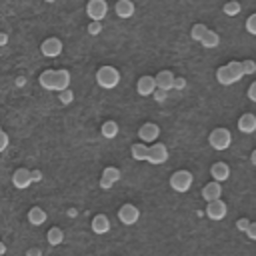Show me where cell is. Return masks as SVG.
<instances>
[{
	"mask_svg": "<svg viewBox=\"0 0 256 256\" xmlns=\"http://www.w3.org/2000/svg\"><path fill=\"white\" fill-rule=\"evenodd\" d=\"M44 2H48V4H52V2H56V0H44Z\"/></svg>",
	"mask_w": 256,
	"mask_h": 256,
	"instance_id": "43",
	"label": "cell"
},
{
	"mask_svg": "<svg viewBox=\"0 0 256 256\" xmlns=\"http://www.w3.org/2000/svg\"><path fill=\"white\" fill-rule=\"evenodd\" d=\"M58 94H60L58 98H60V102H62V104H70V102L74 100V92H72L70 88H66V90H62V92H58Z\"/></svg>",
	"mask_w": 256,
	"mask_h": 256,
	"instance_id": "30",
	"label": "cell"
},
{
	"mask_svg": "<svg viewBox=\"0 0 256 256\" xmlns=\"http://www.w3.org/2000/svg\"><path fill=\"white\" fill-rule=\"evenodd\" d=\"M246 236H248L250 240H256V222H250V224H248V228H246Z\"/></svg>",
	"mask_w": 256,
	"mask_h": 256,
	"instance_id": "33",
	"label": "cell"
},
{
	"mask_svg": "<svg viewBox=\"0 0 256 256\" xmlns=\"http://www.w3.org/2000/svg\"><path fill=\"white\" fill-rule=\"evenodd\" d=\"M184 86H186L184 78H174V88H184Z\"/></svg>",
	"mask_w": 256,
	"mask_h": 256,
	"instance_id": "39",
	"label": "cell"
},
{
	"mask_svg": "<svg viewBox=\"0 0 256 256\" xmlns=\"http://www.w3.org/2000/svg\"><path fill=\"white\" fill-rule=\"evenodd\" d=\"M32 172V182H40L42 180V172L40 170H30Z\"/></svg>",
	"mask_w": 256,
	"mask_h": 256,
	"instance_id": "38",
	"label": "cell"
},
{
	"mask_svg": "<svg viewBox=\"0 0 256 256\" xmlns=\"http://www.w3.org/2000/svg\"><path fill=\"white\" fill-rule=\"evenodd\" d=\"M26 218H28V222H30L32 226H40V224H44V222H46L48 214L44 212V208H40V206H32V208L28 210Z\"/></svg>",
	"mask_w": 256,
	"mask_h": 256,
	"instance_id": "21",
	"label": "cell"
},
{
	"mask_svg": "<svg viewBox=\"0 0 256 256\" xmlns=\"http://www.w3.org/2000/svg\"><path fill=\"white\" fill-rule=\"evenodd\" d=\"M232 142V134L228 128H214L210 134H208V144L214 148V150H226Z\"/></svg>",
	"mask_w": 256,
	"mask_h": 256,
	"instance_id": "4",
	"label": "cell"
},
{
	"mask_svg": "<svg viewBox=\"0 0 256 256\" xmlns=\"http://www.w3.org/2000/svg\"><path fill=\"white\" fill-rule=\"evenodd\" d=\"M210 176H212V180H216V182H224V180L230 176V166H228L226 162H214V164L210 166Z\"/></svg>",
	"mask_w": 256,
	"mask_h": 256,
	"instance_id": "16",
	"label": "cell"
},
{
	"mask_svg": "<svg viewBox=\"0 0 256 256\" xmlns=\"http://www.w3.org/2000/svg\"><path fill=\"white\" fill-rule=\"evenodd\" d=\"M8 42V34L6 32H0V46H4Z\"/></svg>",
	"mask_w": 256,
	"mask_h": 256,
	"instance_id": "40",
	"label": "cell"
},
{
	"mask_svg": "<svg viewBox=\"0 0 256 256\" xmlns=\"http://www.w3.org/2000/svg\"><path fill=\"white\" fill-rule=\"evenodd\" d=\"M226 212H228V208H226V202L224 200H212V202H208L206 204V216L210 218V220H222L224 216H226Z\"/></svg>",
	"mask_w": 256,
	"mask_h": 256,
	"instance_id": "11",
	"label": "cell"
},
{
	"mask_svg": "<svg viewBox=\"0 0 256 256\" xmlns=\"http://www.w3.org/2000/svg\"><path fill=\"white\" fill-rule=\"evenodd\" d=\"M4 254H6V244L0 240V256H4Z\"/></svg>",
	"mask_w": 256,
	"mask_h": 256,
	"instance_id": "41",
	"label": "cell"
},
{
	"mask_svg": "<svg viewBox=\"0 0 256 256\" xmlns=\"http://www.w3.org/2000/svg\"><path fill=\"white\" fill-rule=\"evenodd\" d=\"M100 132H102L104 138H114V136L118 134V124H116L114 120H106V122L102 124V128H100Z\"/></svg>",
	"mask_w": 256,
	"mask_h": 256,
	"instance_id": "25",
	"label": "cell"
},
{
	"mask_svg": "<svg viewBox=\"0 0 256 256\" xmlns=\"http://www.w3.org/2000/svg\"><path fill=\"white\" fill-rule=\"evenodd\" d=\"M248 98L252 100V102H256V80L250 84V88H248Z\"/></svg>",
	"mask_w": 256,
	"mask_h": 256,
	"instance_id": "35",
	"label": "cell"
},
{
	"mask_svg": "<svg viewBox=\"0 0 256 256\" xmlns=\"http://www.w3.org/2000/svg\"><path fill=\"white\" fill-rule=\"evenodd\" d=\"M240 64H242V72H244V76L256 72V62H254V60H242Z\"/></svg>",
	"mask_w": 256,
	"mask_h": 256,
	"instance_id": "28",
	"label": "cell"
},
{
	"mask_svg": "<svg viewBox=\"0 0 256 256\" xmlns=\"http://www.w3.org/2000/svg\"><path fill=\"white\" fill-rule=\"evenodd\" d=\"M40 86L44 90H56V92H62L70 86V72L68 70H44L38 78Z\"/></svg>",
	"mask_w": 256,
	"mask_h": 256,
	"instance_id": "1",
	"label": "cell"
},
{
	"mask_svg": "<svg viewBox=\"0 0 256 256\" xmlns=\"http://www.w3.org/2000/svg\"><path fill=\"white\" fill-rule=\"evenodd\" d=\"M96 82H98L100 88H106V90L116 88L118 82H120V72H118L114 66L104 64V66H100V68L96 70Z\"/></svg>",
	"mask_w": 256,
	"mask_h": 256,
	"instance_id": "3",
	"label": "cell"
},
{
	"mask_svg": "<svg viewBox=\"0 0 256 256\" xmlns=\"http://www.w3.org/2000/svg\"><path fill=\"white\" fill-rule=\"evenodd\" d=\"M200 44L204 46V48H216L218 44H220V36L214 32V30H210L208 28V32L202 36V40H200Z\"/></svg>",
	"mask_w": 256,
	"mask_h": 256,
	"instance_id": "23",
	"label": "cell"
},
{
	"mask_svg": "<svg viewBox=\"0 0 256 256\" xmlns=\"http://www.w3.org/2000/svg\"><path fill=\"white\" fill-rule=\"evenodd\" d=\"M100 32H102V22L90 20V24H88V34H92V36H98Z\"/></svg>",
	"mask_w": 256,
	"mask_h": 256,
	"instance_id": "31",
	"label": "cell"
},
{
	"mask_svg": "<svg viewBox=\"0 0 256 256\" xmlns=\"http://www.w3.org/2000/svg\"><path fill=\"white\" fill-rule=\"evenodd\" d=\"M152 96H154V98H156V100L160 102V100H164V98H166V92H164V90H160V88H156Z\"/></svg>",
	"mask_w": 256,
	"mask_h": 256,
	"instance_id": "37",
	"label": "cell"
},
{
	"mask_svg": "<svg viewBox=\"0 0 256 256\" xmlns=\"http://www.w3.org/2000/svg\"><path fill=\"white\" fill-rule=\"evenodd\" d=\"M46 240H48L50 246H58V244H62V242H64V230L58 228V226H52V228L46 232Z\"/></svg>",
	"mask_w": 256,
	"mask_h": 256,
	"instance_id": "22",
	"label": "cell"
},
{
	"mask_svg": "<svg viewBox=\"0 0 256 256\" xmlns=\"http://www.w3.org/2000/svg\"><path fill=\"white\" fill-rule=\"evenodd\" d=\"M192 180H194L192 178V172H188V170H176L170 176V188L174 192H188L190 186H192Z\"/></svg>",
	"mask_w": 256,
	"mask_h": 256,
	"instance_id": "5",
	"label": "cell"
},
{
	"mask_svg": "<svg viewBox=\"0 0 256 256\" xmlns=\"http://www.w3.org/2000/svg\"><path fill=\"white\" fill-rule=\"evenodd\" d=\"M242 76H244L242 64L236 62V60H232V62H228V64H224V66H220V68L216 70V80H218L220 84H224V86L238 82Z\"/></svg>",
	"mask_w": 256,
	"mask_h": 256,
	"instance_id": "2",
	"label": "cell"
},
{
	"mask_svg": "<svg viewBox=\"0 0 256 256\" xmlns=\"http://www.w3.org/2000/svg\"><path fill=\"white\" fill-rule=\"evenodd\" d=\"M120 180V170L116 166H106L102 170V176H100V188H112V184H116Z\"/></svg>",
	"mask_w": 256,
	"mask_h": 256,
	"instance_id": "14",
	"label": "cell"
},
{
	"mask_svg": "<svg viewBox=\"0 0 256 256\" xmlns=\"http://www.w3.org/2000/svg\"><path fill=\"white\" fill-rule=\"evenodd\" d=\"M158 136H160V126L154 124V122H144V124L138 128V138H140V142H144V144L156 142Z\"/></svg>",
	"mask_w": 256,
	"mask_h": 256,
	"instance_id": "10",
	"label": "cell"
},
{
	"mask_svg": "<svg viewBox=\"0 0 256 256\" xmlns=\"http://www.w3.org/2000/svg\"><path fill=\"white\" fill-rule=\"evenodd\" d=\"M238 128H240V132H244V134H252V132L256 130V116L250 114V112L242 114V116L238 118Z\"/></svg>",
	"mask_w": 256,
	"mask_h": 256,
	"instance_id": "20",
	"label": "cell"
},
{
	"mask_svg": "<svg viewBox=\"0 0 256 256\" xmlns=\"http://www.w3.org/2000/svg\"><path fill=\"white\" fill-rule=\"evenodd\" d=\"M62 48H64V44H62V40L56 38V36H50V38H46V40L40 44V52H42L46 58H56V56H60V54H62Z\"/></svg>",
	"mask_w": 256,
	"mask_h": 256,
	"instance_id": "7",
	"label": "cell"
},
{
	"mask_svg": "<svg viewBox=\"0 0 256 256\" xmlns=\"http://www.w3.org/2000/svg\"><path fill=\"white\" fill-rule=\"evenodd\" d=\"M130 154H132V158H134V160H146V156H148V144H144V142L132 144Z\"/></svg>",
	"mask_w": 256,
	"mask_h": 256,
	"instance_id": "24",
	"label": "cell"
},
{
	"mask_svg": "<svg viewBox=\"0 0 256 256\" xmlns=\"http://www.w3.org/2000/svg\"><path fill=\"white\" fill-rule=\"evenodd\" d=\"M240 8H242V6H240L236 0H230V2L224 4V14H226V16H236V14L240 12Z\"/></svg>",
	"mask_w": 256,
	"mask_h": 256,
	"instance_id": "27",
	"label": "cell"
},
{
	"mask_svg": "<svg viewBox=\"0 0 256 256\" xmlns=\"http://www.w3.org/2000/svg\"><path fill=\"white\" fill-rule=\"evenodd\" d=\"M166 160H168V148H166V144L156 142V144H150L148 146L146 162H150V164H164Z\"/></svg>",
	"mask_w": 256,
	"mask_h": 256,
	"instance_id": "6",
	"label": "cell"
},
{
	"mask_svg": "<svg viewBox=\"0 0 256 256\" xmlns=\"http://www.w3.org/2000/svg\"><path fill=\"white\" fill-rule=\"evenodd\" d=\"M248 224H250V220H248V218H238V220H236V228H238V230H242V232H246Z\"/></svg>",
	"mask_w": 256,
	"mask_h": 256,
	"instance_id": "34",
	"label": "cell"
},
{
	"mask_svg": "<svg viewBox=\"0 0 256 256\" xmlns=\"http://www.w3.org/2000/svg\"><path fill=\"white\" fill-rule=\"evenodd\" d=\"M208 32V26L206 24H194L192 26V30H190V36H192V40H196V42H200L202 40V36Z\"/></svg>",
	"mask_w": 256,
	"mask_h": 256,
	"instance_id": "26",
	"label": "cell"
},
{
	"mask_svg": "<svg viewBox=\"0 0 256 256\" xmlns=\"http://www.w3.org/2000/svg\"><path fill=\"white\" fill-rule=\"evenodd\" d=\"M174 74H172V70H160L156 76H154V80H156V88H160V90H164V92H168V90H172L174 88Z\"/></svg>",
	"mask_w": 256,
	"mask_h": 256,
	"instance_id": "15",
	"label": "cell"
},
{
	"mask_svg": "<svg viewBox=\"0 0 256 256\" xmlns=\"http://www.w3.org/2000/svg\"><path fill=\"white\" fill-rule=\"evenodd\" d=\"M154 90H156V80H154V76L144 74V76L138 78V82H136V92H138L140 96H152Z\"/></svg>",
	"mask_w": 256,
	"mask_h": 256,
	"instance_id": "13",
	"label": "cell"
},
{
	"mask_svg": "<svg viewBox=\"0 0 256 256\" xmlns=\"http://www.w3.org/2000/svg\"><path fill=\"white\" fill-rule=\"evenodd\" d=\"M250 160H252V164L256 166V150H252V154H250Z\"/></svg>",
	"mask_w": 256,
	"mask_h": 256,
	"instance_id": "42",
	"label": "cell"
},
{
	"mask_svg": "<svg viewBox=\"0 0 256 256\" xmlns=\"http://www.w3.org/2000/svg\"><path fill=\"white\" fill-rule=\"evenodd\" d=\"M220 194H222V186H220V182H216V180L208 182V184L202 188V198H204L206 202L218 200V198H220Z\"/></svg>",
	"mask_w": 256,
	"mask_h": 256,
	"instance_id": "17",
	"label": "cell"
},
{
	"mask_svg": "<svg viewBox=\"0 0 256 256\" xmlns=\"http://www.w3.org/2000/svg\"><path fill=\"white\" fill-rule=\"evenodd\" d=\"M246 32H250L252 36H256V12L246 18Z\"/></svg>",
	"mask_w": 256,
	"mask_h": 256,
	"instance_id": "29",
	"label": "cell"
},
{
	"mask_svg": "<svg viewBox=\"0 0 256 256\" xmlns=\"http://www.w3.org/2000/svg\"><path fill=\"white\" fill-rule=\"evenodd\" d=\"M12 184L18 188V190H24L32 184V172L28 168H16L14 174H12Z\"/></svg>",
	"mask_w": 256,
	"mask_h": 256,
	"instance_id": "12",
	"label": "cell"
},
{
	"mask_svg": "<svg viewBox=\"0 0 256 256\" xmlns=\"http://www.w3.org/2000/svg\"><path fill=\"white\" fill-rule=\"evenodd\" d=\"M134 10H136V6L132 0H118L114 4V12L118 18H130V16H134Z\"/></svg>",
	"mask_w": 256,
	"mask_h": 256,
	"instance_id": "19",
	"label": "cell"
},
{
	"mask_svg": "<svg viewBox=\"0 0 256 256\" xmlns=\"http://www.w3.org/2000/svg\"><path fill=\"white\" fill-rule=\"evenodd\" d=\"M108 12V2L106 0H88L86 4V14L90 16V20L102 22V18Z\"/></svg>",
	"mask_w": 256,
	"mask_h": 256,
	"instance_id": "8",
	"label": "cell"
},
{
	"mask_svg": "<svg viewBox=\"0 0 256 256\" xmlns=\"http://www.w3.org/2000/svg\"><path fill=\"white\" fill-rule=\"evenodd\" d=\"M138 218H140V210H138L134 204H122V206L118 208V220H120L122 224L132 226V224L138 222Z\"/></svg>",
	"mask_w": 256,
	"mask_h": 256,
	"instance_id": "9",
	"label": "cell"
},
{
	"mask_svg": "<svg viewBox=\"0 0 256 256\" xmlns=\"http://www.w3.org/2000/svg\"><path fill=\"white\" fill-rule=\"evenodd\" d=\"M26 256H42V250H40L38 246H34V248H28V250H26Z\"/></svg>",
	"mask_w": 256,
	"mask_h": 256,
	"instance_id": "36",
	"label": "cell"
},
{
	"mask_svg": "<svg viewBox=\"0 0 256 256\" xmlns=\"http://www.w3.org/2000/svg\"><path fill=\"white\" fill-rule=\"evenodd\" d=\"M8 142H10V138H8V134L0 128V152H4L6 148H8Z\"/></svg>",
	"mask_w": 256,
	"mask_h": 256,
	"instance_id": "32",
	"label": "cell"
},
{
	"mask_svg": "<svg viewBox=\"0 0 256 256\" xmlns=\"http://www.w3.org/2000/svg\"><path fill=\"white\" fill-rule=\"evenodd\" d=\"M90 228H92L94 234H106V232L110 230V220H108V216H106V214H96V216L92 218V222H90Z\"/></svg>",
	"mask_w": 256,
	"mask_h": 256,
	"instance_id": "18",
	"label": "cell"
}]
</instances>
